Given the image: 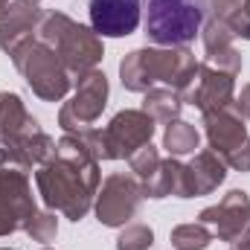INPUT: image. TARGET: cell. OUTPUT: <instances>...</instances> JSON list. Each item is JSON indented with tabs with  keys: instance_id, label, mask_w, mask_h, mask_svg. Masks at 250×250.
Returning a JSON list of instances; mask_svg holds the SVG:
<instances>
[{
	"instance_id": "6da1fadb",
	"label": "cell",
	"mask_w": 250,
	"mask_h": 250,
	"mask_svg": "<svg viewBox=\"0 0 250 250\" xmlns=\"http://www.w3.org/2000/svg\"><path fill=\"white\" fill-rule=\"evenodd\" d=\"M35 184L50 209L64 212L70 221H82L99 189V160L87 151L82 137L67 134L59 140L56 157L38 166Z\"/></svg>"
},
{
	"instance_id": "7a4b0ae2",
	"label": "cell",
	"mask_w": 250,
	"mask_h": 250,
	"mask_svg": "<svg viewBox=\"0 0 250 250\" xmlns=\"http://www.w3.org/2000/svg\"><path fill=\"white\" fill-rule=\"evenodd\" d=\"M198 62L187 47H163V50H134L120 64L123 87L134 93H146L154 82L169 84L172 90L184 93L195 82Z\"/></svg>"
},
{
	"instance_id": "3957f363",
	"label": "cell",
	"mask_w": 250,
	"mask_h": 250,
	"mask_svg": "<svg viewBox=\"0 0 250 250\" xmlns=\"http://www.w3.org/2000/svg\"><path fill=\"white\" fill-rule=\"evenodd\" d=\"M38 41H44L50 50H56V56L62 59L70 76L96 70V64L105 56L99 35L90 26L76 23L73 18H67L62 12H44V18L38 23Z\"/></svg>"
},
{
	"instance_id": "277c9868",
	"label": "cell",
	"mask_w": 250,
	"mask_h": 250,
	"mask_svg": "<svg viewBox=\"0 0 250 250\" xmlns=\"http://www.w3.org/2000/svg\"><path fill=\"white\" fill-rule=\"evenodd\" d=\"M207 18V0H146V35L157 47H187Z\"/></svg>"
},
{
	"instance_id": "5b68a950",
	"label": "cell",
	"mask_w": 250,
	"mask_h": 250,
	"mask_svg": "<svg viewBox=\"0 0 250 250\" xmlns=\"http://www.w3.org/2000/svg\"><path fill=\"white\" fill-rule=\"evenodd\" d=\"M12 62L21 70V76L26 79V84L32 87V93L41 96L44 102H59V99H64V93L73 84V79H70L67 67L62 64V59L56 56V50H50L38 38L23 41L12 53Z\"/></svg>"
},
{
	"instance_id": "8992f818",
	"label": "cell",
	"mask_w": 250,
	"mask_h": 250,
	"mask_svg": "<svg viewBox=\"0 0 250 250\" xmlns=\"http://www.w3.org/2000/svg\"><path fill=\"white\" fill-rule=\"evenodd\" d=\"M108 105V79L99 70H87L76 82L73 99L59 111V125L67 134H82L102 117Z\"/></svg>"
},
{
	"instance_id": "52a82bcc",
	"label": "cell",
	"mask_w": 250,
	"mask_h": 250,
	"mask_svg": "<svg viewBox=\"0 0 250 250\" xmlns=\"http://www.w3.org/2000/svg\"><path fill=\"white\" fill-rule=\"evenodd\" d=\"M35 212L38 209L29 189V172L0 166V236L26 230Z\"/></svg>"
},
{
	"instance_id": "ba28073f",
	"label": "cell",
	"mask_w": 250,
	"mask_h": 250,
	"mask_svg": "<svg viewBox=\"0 0 250 250\" xmlns=\"http://www.w3.org/2000/svg\"><path fill=\"white\" fill-rule=\"evenodd\" d=\"M140 204H143V187L131 175L114 172L96 192V218L105 227H123L128 218L137 215Z\"/></svg>"
},
{
	"instance_id": "9c48e42d",
	"label": "cell",
	"mask_w": 250,
	"mask_h": 250,
	"mask_svg": "<svg viewBox=\"0 0 250 250\" xmlns=\"http://www.w3.org/2000/svg\"><path fill=\"white\" fill-rule=\"evenodd\" d=\"M154 137V120L140 108V111H120L108 128H102V140H105V160H117V157H131L134 151H140L146 143H151Z\"/></svg>"
},
{
	"instance_id": "30bf717a",
	"label": "cell",
	"mask_w": 250,
	"mask_h": 250,
	"mask_svg": "<svg viewBox=\"0 0 250 250\" xmlns=\"http://www.w3.org/2000/svg\"><path fill=\"white\" fill-rule=\"evenodd\" d=\"M233 90H236V76L233 73L201 62L198 64V84H189L181 96H184V102L195 105L201 114H209V111H218V108H230L233 105Z\"/></svg>"
},
{
	"instance_id": "8fae6325",
	"label": "cell",
	"mask_w": 250,
	"mask_h": 250,
	"mask_svg": "<svg viewBox=\"0 0 250 250\" xmlns=\"http://www.w3.org/2000/svg\"><path fill=\"white\" fill-rule=\"evenodd\" d=\"M201 224L212 227V236L221 242H236L250 227V198L242 189H230L215 207H207L201 215Z\"/></svg>"
},
{
	"instance_id": "7c38bea8",
	"label": "cell",
	"mask_w": 250,
	"mask_h": 250,
	"mask_svg": "<svg viewBox=\"0 0 250 250\" xmlns=\"http://www.w3.org/2000/svg\"><path fill=\"white\" fill-rule=\"evenodd\" d=\"M90 29L102 38H125L140 26V0H90Z\"/></svg>"
},
{
	"instance_id": "4fadbf2b",
	"label": "cell",
	"mask_w": 250,
	"mask_h": 250,
	"mask_svg": "<svg viewBox=\"0 0 250 250\" xmlns=\"http://www.w3.org/2000/svg\"><path fill=\"white\" fill-rule=\"evenodd\" d=\"M41 18H44V12L38 9L35 0H15L0 21V50L12 56L23 41L35 38Z\"/></svg>"
},
{
	"instance_id": "5bb4252c",
	"label": "cell",
	"mask_w": 250,
	"mask_h": 250,
	"mask_svg": "<svg viewBox=\"0 0 250 250\" xmlns=\"http://www.w3.org/2000/svg\"><path fill=\"white\" fill-rule=\"evenodd\" d=\"M204 128H207V140L209 148L224 160L230 151H236L245 140H248V128H245V117L230 105V108H218L204 114Z\"/></svg>"
},
{
	"instance_id": "9a60e30c",
	"label": "cell",
	"mask_w": 250,
	"mask_h": 250,
	"mask_svg": "<svg viewBox=\"0 0 250 250\" xmlns=\"http://www.w3.org/2000/svg\"><path fill=\"white\" fill-rule=\"evenodd\" d=\"M227 178V163L212 151L204 148L195 154V160L184 166V192L181 198H198V195H209L212 189Z\"/></svg>"
},
{
	"instance_id": "2e32d148",
	"label": "cell",
	"mask_w": 250,
	"mask_h": 250,
	"mask_svg": "<svg viewBox=\"0 0 250 250\" xmlns=\"http://www.w3.org/2000/svg\"><path fill=\"white\" fill-rule=\"evenodd\" d=\"M38 128L41 125L26 111L18 93H0V140H21Z\"/></svg>"
},
{
	"instance_id": "e0dca14e",
	"label": "cell",
	"mask_w": 250,
	"mask_h": 250,
	"mask_svg": "<svg viewBox=\"0 0 250 250\" xmlns=\"http://www.w3.org/2000/svg\"><path fill=\"white\" fill-rule=\"evenodd\" d=\"M184 192V163H178L175 157L160 160V166L143 181V195L146 198H166V195H178Z\"/></svg>"
},
{
	"instance_id": "ac0fdd59",
	"label": "cell",
	"mask_w": 250,
	"mask_h": 250,
	"mask_svg": "<svg viewBox=\"0 0 250 250\" xmlns=\"http://www.w3.org/2000/svg\"><path fill=\"white\" fill-rule=\"evenodd\" d=\"M184 108V96L172 87H148L146 90V102H143V111L154 120V123H172L178 120Z\"/></svg>"
},
{
	"instance_id": "d6986e66",
	"label": "cell",
	"mask_w": 250,
	"mask_h": 250,
	"mask_svg": "<svg viewBox=\"0 0 250 250\" xmlns=\"http://www.w3.org/2000/svg\"><path fill=\"white\" fill-rule=\"evenodd\" d=\"M198 143H201L198 128H195V125H189V123H181V120L169 123L166 134H163V148H166L172 157H181V154L195 151V148H198Z\"/></svg>"
},
{
	"instance_id": "ffe728a7",
	"label": "cell",
	"mask_w": 250,
	"mask_h": 250,
	"mask_svg": "<svg viewBox=\"0 0 250 250\" xmlns=\"http://www.w3.org/2000/svg\"><path fill=\"white\" fill-rule=\"evenodd\" d=\"M169 239H172V248L178 250H207L212 242V230L201 221H189V224H178Z\"/></svg>"
},
{
	"instance_id": "44dd1931",
	"label": "cell",
	"mask_w": 250,
	"mask_h": 250,
	"mask_svg": "<svg viewBox=\"0 0 250 250\" xmlns=\"http://www.w3.org/2000/svg\"><path fill=\"white\" fill-rule=\"evenodd\" d=\"M201 35H204V50H207V56H215V53H224V50L233 47V32H230V26L221 23V21H215V18H209L207 26H201Z\"/></svg>"
},
{
	"instance_id": "7402d4cb",
	"label": "cell",
	"mask_w": 250,
	"mask_h": 250,
	"mask_svg": "<svg viewBox=\"0 0 250 250\" xmlns=\"http://www.w3.org/2000/svg\"><path fill=\"white\" fill-rule=\"evenodd\" d=\"M151 245H154V233L148 224H128L117 239V250H148Z\"/></svg>"
},
{
	"instance_id": "603a6c76",
	"label": "cell",
	"mask_w": 250,
	"mask_h": 250,
	"mask_svg": "<svg viewBox=\"0 0 250 250\" xmlns=\"http://www.w3.org/2000/svg\"><path fill=\"white\" fill-rule=\"evenodd\" d=\"M160 160H163V157H160V151H157L151 143H146L140 151H134V154L128 157V166H131V172H134L140 181H146V178L160 166Z\"/></svg>"
},
{
	"instance_id": "cb8c5ba5",
	"label": "cell",
	"mask_w": 250,
	"mask_h": 250,
	"mask_svg": "<svg viewBox=\"0 0 250 250\" xmlns=\"http://www.w3.org/2000/svg\"><path fill=\"white\" fill-rule=\"evenodd\" d=\"M26 233L32 236V242H53L56 233H59V218L53 212H35L32 221L26 224Z\"/></svg>"
},
{
	"instance_id": "d4e9b609",
	"label": "cell",
	"mask_w": 250,
	"mask_h": 250,
	"mask_svg": "<svg viewBox=\"0 0 250 250\" xmlns=\"http://www.w3.org/2000/svg\"><path fill=\"white\" fill-rule=\"evenodd\" d=\"M239 9H242V0H209V12H212L209 18H215L221 23H230Z\"/></svg>"
},
{
	"instance_id": "484cf974",
	"label": "cell",
	"mask_w": 250,
	"mask_h": 250,
	"mask_svg": "<svg viewBox=\"0 0 250 250\" xmlns=\"http://www.w3.org/2000/svg\"><path fill=\"white\" fill-rule=\"evenodd\" d=\"M227 26H230V32H233V35L248 38V41H250V0H242V9L233 15V21H230Z\"/></svg>"
},
{
	"instance_id": "4316f807",
	"label": "cell",
	"mask_w": 250,
	"mask_h": 250,
	"mask_svg": "<svg viewBox=\"0 0 250 250\" xmlns=\"http://www.w3.org/2000/svg\"><path fill=\"white\" fill-rule=\"evenodd\" d=\"M224 163H227L230 169H236V172H250V137L236 148V151H230V154L224 157Z\"/></svg>"
},
{
	"instance_id": "83f0119b",
	"label": "cell",
	"mask_w": 250,
	"mask_h": 250,
	"mask_svg": "<svg viewBox=\"0 0 250 250\" xmlns=\"http://www.w3.org/2000/svg\"><path fill=\"white\" fill-rule=\"evenodd\" d=\"M236 111H239L245 120H250V84L242 87V93H239V99H236Z\"/></svg>"
},
{
	"instance_id": "f1b7e54d",
	"label": "cell",
	"mask_w": 250,
	"mask_h": 250,
	"mask_svg": "<svg viewBox=\"0 0 250 250\" xmlns=\"http://www.w3.org/2000/svg\"><path fill=\"white\" fill-rule=\"evenodd\" d=\"M230 250H250V227L239 236V239H236V242H233V248H230Z\"/></svg>"
},
{
	"instance_id": "f546056e",
	"label": "cell",
	"mask_w": 250,
	"mask_h": 250,
	"mask_svg": "<svg viewBox=\"0 0 250 250\" xmlns=\"http://www.w3.org/2000/svg\"><path fill=\"white\" fill-rule=\"evenodd\" d=\"M6 12H9V0H0V21H3Z\"/></svg>"
},
{
	"instance_id": "4dcf8cb0",
	"label": "cell",
	"mask_w": 250,
	"mask_h": 250,
	"mask_svg": "<svg viewBox=\"0 0 250 250\" xmlns=\"http://www.w3.org/2000/svg\"><path fill=\"white\" fill-rule=\"evenodd\" d=\"M0 250H9V248H0Z\"/></svg>"
},
{
	"instance_id": "1f68e13d",
	"label": "cell",
	"mask_w": 250,
	"mask_h": 250,
	"mask_svg": "<svg viewBox=\"0 0 250 250\" xmlns=\"http://www.w3.org/2000/svg\"><path fill=\"white\" fill-rule=\"evenodd\" d=\"M44 250H50V248H44Z\"/></svg>"
}]
</instances>
